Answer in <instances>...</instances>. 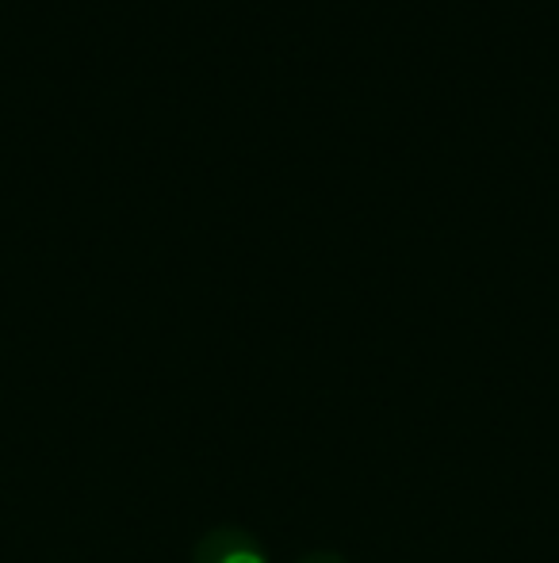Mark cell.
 Here are the masks:
<instances>
[{
    "instance_id": "obj_2",
    "label": "cell",
    "mask_w": 559,
    "mask_h": 563,
    "mask_svg": "<svg viewBox=\"0 0 559 563\" xmlns=\"http://www.w3.org/2000/svg\"><path fill=\"white\" fill-rule=\"evenodd\" d=\"M306 563H342V560H337V556H311Z\"/></svg>"
},
{
    "instance_id": "obj_1",
    "label": "cell",
    "mask_w": 559,
    "mask_h": 563,
    "mask_svg": "<svg viewBox=\"0 0 559 563\" xmlns=\"http://www.w3.org/2000/svg\"><path fill=\"white\" fill-rule=\"evenodd\" d=\"M192 563H265V556L254 544V537H246L242 529H211L195 544Z\"/></svg>"
}]
</instances>
